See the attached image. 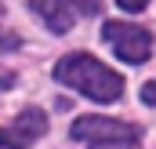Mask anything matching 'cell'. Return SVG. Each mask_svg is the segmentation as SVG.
<instances>
[{
  "label": "cell",
  "instance_id": "cell-1",
  "mask_svg": "<svg viewBox=\"0 0 156 149\" xmlns=\"http://www.w3.org/2000/svg\"><path fill=\"white\" fill-rule=\"evenodd\" d=\"M55 80L94 98V102H116L123 95V76L113 73L109 66H102L94 55H66L55 66Z\"/></svg>",
  "mask_w": 156,
  "mask_h": 149
},
{
  "label": "cell",
  "instance_id": "cell-5",
  "mask_svg": "<svg viewBox=\"0 0 156 149\" xmlns=\"http://www.w3.org/2000/svg\"><path fill=\"white\" fill-rule=\"evenodd\" d=\"M29 7L44 15V22L55 29V33H69L73 29V11L66 0H29Z\"/></svg>",
  "mask_w": 156,
  "mask_h": 149
},
{
  "label": "cell",
  "instance_id": "cell-10",
  "mask_svg": "<svg viewBox=\"0 0 156 149\" xmlns=\"http://www.w3.org/2000/svg\"><path fill=\"white\" fill-rule=\"evenodd\" d=\"M15 84V73H7V69H0V91H7Z\"/></svg>",
  "mask_w": 156,
  "mask_h": 149
},
{
  "label": "cell",
  "instance_id": "cell-4",
  "mask_svg": "<svg viewBox=\"0 0 156 149\" xmlns=\"http://www.w3.org/2000/svg\"><path fill=\"white\" fill-rule=\"evenodd\" d=\"M44 131H47V116L29 106L26 113H18L15 127H7V131L0 127V149H29Z\"/></svg>",
  "mask_w": 156,
  "mask_h": 149
},
{
  "label": "cell",
  "instance_id": "cell-9",
  "mask_svg": "<svg viewBox=\"0 0 156 149\" xmlns=\"http://www.w3.org/2000/svg\"><path fill=\"white\" fill-rule=\"evenodd\" d=\"M116 4L123 7V11H142V7H145L149 0H116Z\"/></svg>",
  "mask_w": 156,
  "mask_h": 149
},
{
  "label": "cell",
  "instance_id": "cell-7",
  "mask_svg": "<svg viewBox=\"0 0 156 149\" xmlns=\"http://www.w3.org/2000/svg\"><path fill=\"white\" fill-rule=\"evenodd\" d=\"M15 47H18V37H15V33H4V29H0V51H15Z\"/></svg>",
  "mask_w": 156,
  "mask_h": 149
},
{
  "label": "cell",
  "instance_id": "cell-2",
  "mask_svg": "<svg viewBox=\"0 0 156 149\" xmlns=\"http://www.w3.org/2000/svg\"><path fill=\"white\" fill-rule=\"evenodd\" d=\"M73 138L87 142V149H138L142 135L134 124L109 120V116H80L73 124Z\"/></svg>",
  "mask_w": 156,
  "mask_h": 149
},
{
  "label": "cell",
  "instance_id": "cell-6",
  "mask_svg": "<svg viewBox=\"0 0 156 149\" xmlns=\"http://www.w3.org/2000/svg\"><path fill=\"white\" fill-rule=\"evenodd\" d=\"M73 15H98L102 11V0H66Z\"/></svg>",
  "mask_w": 156,
  "mask_h": 149
},
{
  "label": "cell",
  "instance_id": "cell-8",
  "mask_svg": "<svg viewBox=\"0 0 156 149\" xmlns=\"http://www.w3.org/2000/svg\"><path fill=\"white\" fill-rule=\"evenodd\" d=\"M142 102H149V106H156V80L142 87Z\"/></svg>",
  "mask_w": 156,
  "mask_h": 149
},
{
  "label": "cell",
  "instance_id": "cell-3",
  "mask_svg": "<svg viewBox=\"0 0 156 149\" xmlns=\"http://www.w3.org/2000/svg\"><path fill=\"white\" fill-rule=\"evenodd\" d=\"M102 37L113 44V51H116L123 62H145L149 55H153V33L149 29H142V26H131V22H105V29H102Z\"/></svg>",
  "mask_w": 156,
  "mask_h": 149
}]
</instances>
